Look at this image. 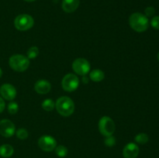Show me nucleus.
I'll use <instances>...</instances> for the list:
<instances>
[{"mask_svg":"<svg viewBox=\"0 0 159 158\" xmlns=\"http://www.w3.org/2000/svg\"><path fill=\"white\" fill-rule=\"evenodd\" d=\"M129 24L130 27L138 33H143L149 26L148 18L141 12H134L129 17Z\"/></svg>","mask_w":159,"mask_h":158,"instance_id":"1","label":"nucleus"},{"mask_svg":"<svg viewBox=\"0 0 159 158\" xmlns=\"http://www.w3.org/2000/svg\"><path fill=\"white\" fill-rule=\"evenodd\" d=\"M55 108L61 116L68 117L74 112L75 103L68 96H61L56 101Z\"/></svg>","mask_w":159,"mask_h":158,"instance_id":"2","label":"nucleus"},{"mask_svg":"<svg viewBox=\"0 0 159 158\" xmlns=\"http://www.w3.org/2000/svg\"><path fill=\"white\" fill-rule=\"evenodd\" d=\"M9 67L17 72L25 71L30 66V59L22 54H14L9 60Z\"/></svg>","mask_w":159,"mask_h":158,"instance_id":"3","label":"nucleus"},{"mask_svg":"<svg viewBox=\"0 0 159 158\" xmlns=\"http://www.w3.org/2000/svg\"><path fill=\"white\" fill-rule=\"evenodd\" d=\"M34 20L31 15L28 14H20L16 17L14 26L20 31H26L34 26Z\"/></svg>","mask_w":159,"mask_h":158,"instance_id":"4","label":"nucleus"},{"mask_svg":"<svg viewBox=\"0 0 159 158\" xmlns=\"http://www.w3.org/2000/svg\"><path fill=\"white\" fill-rule=\"evenodd\" d=\"M116 129V125L111 118L109 116H103L99 122V130L102 136H113Z\"/></svg>","mask_w":159,"mask_h":158,"instance_id":"5","label":"nucleus"},{"mask_svg":"<svg viewBox=\"0 0 159 158\" xmlns=\"http://www.w3.org/2000/svg\"><path fill=\"white\" fill-rule=\"evenodd\" d=\"M62 88L68 92L75 91L79 85V79L74 74H68L63 77L61 81Z\"/></svg>","mask_w":159,"mask_h":158,"instance_id":"6","label":"nucleus"},{"mask_svg":"<svg viewBox=\"0 0 159 158\" xmlns=\"http://www.w3.org/2000/svg\"><path fill=\"white\" fill-rule=\"evenodd\" d=\"M90 68L91 66L89 62L85 58H77L72 63L73 71L79 75H86L88 73H89Z\"/></svg>","mask_w":159,"mask_h":158,"instance_id":"7","label":"nucleus"},{"mask_svg":"<svg viewBox=\"0 0 159 158\" xmlns=\"http://www.w3.org/2000/svg\"><path fill=\"white\" fill-rule=\"evenodd\" d=\"M38 146L43 151L51 152L57 147V141L52 136L45 135L38 139Z\"/></svg>","mask_w":159,"mask_h":158,"instance_id":"8","label":"nucleus"},{"mask_svg":"<svg viewBox=\"0 0 159 158\" xmlns=\"http://www.w3.org/2000/svg\"><path fill=\"white\" fill-rule=\"evenodd\" d=\"M16 133L15 125L9 119H2L0 121V135L6 138L11 137Z\"/></svg>","mask_w":159,"mask_h":158,"instance_id":"9","label":"nucleus"},{"mask_svg":"<svg viewBox=\"0 0 159 158\" xmlns=\"http://www.w3.org/2000/svg\"><path fill=\"white\" fill-rule=\"evenodd\" d=\"M16 89L15 87L11 84H3L0 87V94L2 97L6 100L12 101L16 96Z\"/></svg>","mask_w":159,"mask_h":158,"instance_id":"10","label":"nucleus"},{"mask_svg":"<svg viewBox=\"0 0 159 158\" xmlns=\"http://www.w3.org/2000/svg\"><path fill=\"white\" fill-rule=\"evenodd\" d=\"M139 147L134 143H129L123 150V156L124 158H137L139 154Z\"/></svg>","mask_w":159,"mask_h":158,"instance_id":"11","label":"nucleus"},{"mask_svg":"<svg viewBox=\"0 0 159 158\" xmlns=\"http://www.w3.org/2000/svg\"><path fill=\"white\" fill-rule=\"evenodd\" d=\"M51 89V85L48 81L39 80L34 85V90L36 92L40 94H45L50 92Z\"/></svg>","mask_w":159,"mask_h":158,"instance_id":"12","label":"nucleus"},{"mask_svg":"<svg viewBox=\"0 0 159 158\" xmlns=\"http://www.w3.org/2000/svg\"><path fill=\"white\" fill-rule=\"evenodd\" d=\"M79 3H80L79 0H63L61 6L65 12L71 13L79 8Z\"/></svg>","mask_w":159,"mask_h":158,"instance_id":"13","label":"nucleus"},{"mask_svg":"<svg viewBox=\"0 0 159 158\" xmlns=\"http://www.w3.org/2000/svg\"><path fill=\"white\" fill-rule=\"evenodd\" d=\"M89 77L93 81L99 82L102 81L105 77V74L102 70L94 69L89 73Z\"/></svg>","mask_w":159,"mask_h":158,"instance_id":"14","label":"nucleus"},{"mask_svg":"<svg viewBox=\"0 0 159 158\" xmlns=\"http://www.w3.org/2000/svg\"><path fill=\"white\" fill-rule=\"evenodd\" d=\"M14 153L13 147L9 144H3L0 146V156L2 157H10Z\"/></svg>","mask_w":159,"mask_h":158,"instance_id":"15","label":"nucleus"},{"mask_svg":"<svg viewBox=\"0 0 159 158\" xmlns=\"http://www.w3.org/2000/svg\"><path fill=\"white\" fill-rule=\"evenodd\" d=\"M41 106L43 110L47 112H51L55 107V103L52 99H45L41 104Z\"/></svg>","mask_w":159,"mask_h":158,"instance_id":"16","label":"nucleus"},{"mask_svg":"<svg viewBox=\"0 0 159 158\" xmlns=\"http://www.w3.org/2000/svg\"><path fill=\"white\" fill-rule=\"evenodd\" d=\"M135 142L141 144V145H144V144L147 143L149 140V137L146 133H138L134 138Z\"/></svg>","mask_w":159,"mask_h":158,"instance_id":"17","label":"nucleus"},{"mask_svg":"<svg viewBox=\"0 0 159 158\" xmlns=\"http://www.w3.org/2000/svg\"><path fill=\"white\" fill-rule=\"evenodd\" d=\"M55 150V153L59 157H65V156H67L68 154V149H67L66 147L63 145H59L57 147H56V148L54 149Z\"/></svg>","mask_w":159,"mask_h":158,"instance_id":"18","label":"nucleus"},{"mask_svg":"<svg viewBox=\"0 0 159 158\" xmlns=\"http://www.w3.org/2000/svg\"><path fill=\"white\" fill-rule=\"evenodd\" d=\"M26 54H27L26 57H28V59L36 58L39 54L38 47H37V46H32V47H30L29 50H28Z\"/></svg>","mask_w":159,"mask_h":158,"instance_id":"19","label":"nucleus"},{"mask_svg":"<svg viewBox=\"0 0 159 158\" xmlns=\"http://www.w3.org/2000/svg\"><path fill=\"white\" fill-rule=\"evenodd\" d=\"M17 138L20 139H26L29 136V133L27 130L24 128H20L16 132Z\"/></svg>","mask_w":159,"mask_h":158,"instance_id":"20","label":"nucleus"},{"mask_svg":"<svg viewBox=\"0 0 159 158\" xmlns=\"http://www.w3.org/2000/svg\"><path fill=\"white\" fill-rule=\"evenodd\" d=\"M8 112H9V114L11 115H15L16 113H17L19 110V105L16 102H11L10 103H9L8 105Z\"/></svg>","mask_w":159,"mask_h":158,"instance_id":"21","label":"nucleus"},{"mask_svg":"<svg viewBox=\"0 0 159 158\" xmlns=\"http://www.w3.org/2000/svg\"><path fill=\"white\" fill-rule=\"evenodd\" d=\"M104 143H105V144L107 146V147H111L115 145V143H116V139H115V138L113 137V136H107V137H106L105 140H104Z\"/></svg>","mask_w":159,"mask_h":158,"instance_id":"22","label":"nucleus"},{"mask_svg":"<svg viewBox=\"0 0 159 158\" xmlns=\"http://www.w3.org/2000/svg\"><path fill=\"white\" fill-rule=\"evenodd\" d=\"M151 25L155 29H159V15H155L152 17L151 20Z\"/></svg>","mask_w":159,"mask_h":158,"instance_id":"23","label":"nucleus"},{"mask_svg":"<svg viewBox=\"0 0 159 158\" xmlns=\"http://www.w3.org/2000/svg\"><path fill=\"white\" fill-rule=\"evenodd\" d=\"M144 12H145V15L147 17H152L155 13V8L152 7V6H148L144 10Z\"/></svg>","mask_w":159,"mask_h":158,"instance_id":"24","label":"nucleus"},{"mask_svg":"<svg viewBox=\"0 0 159 158\" xmlns=\"http://www.w3.org/2000/svg\"><path fill=\"white\" fill-rule=\"evenodd\" d=\"M5 107H6V103H5V101L3 100L2 98L0 97V113H2L3 111H4Z\"/></svg>","mask_w":159,"mask_h":158,"instance_id":"25","label":"nucleus"},{"mask_svg":"<svg viewBox=\"0 0 159 158\" xmlns=\"http://www.w3.org/2000/svg\"><path fill=\"white\" fill-rule=\"evenodd\" d=\"M82 81H83L84 83H88L89 78L87 77H85V76H83V77H82Z\"/></svg>","mask_w":159,"mask_h":158,"instance_id":"26","label":"nucleus"},{"mask_svg":"<svg viewBox=\"0 0 159 158\" xmlns=\"http://www.w3.org/2000/svg\"><path fill=\"white\" fill-rule=\"evenodd\" d=\"M24 1L28 2H34V1H36V0H24Z\"/></svg>","mask_w":159,"mask_h":158,"instance_id":"27","label":"nucleus"},{"mask_svg":"<svg viewBox=\"0 0 159 158\" xmlns=\"http://www.w3.org/2000/svg\"><path fill=\"white\" fill-rule=\"evenodd\" d=\"M2 71L1 68H0V77H2Z\"/></svg>","mask_w":159,"mask_h":158,"instance_id":"28","label":"nucleus"},{"mask_svg":"<svg viewBox=\"0 0 159 158\" xmlns=\"http://www.w3.org/2000/svg\"><path fill=\"white\" fill-rule=\"evenodd\" d=\"M157 57H158V61H159V52H158V55H157Z\"/></svg>","mask_w":159,"mask_h":158,"instance_id":"29","label":"nucleus"}]
</instances>
